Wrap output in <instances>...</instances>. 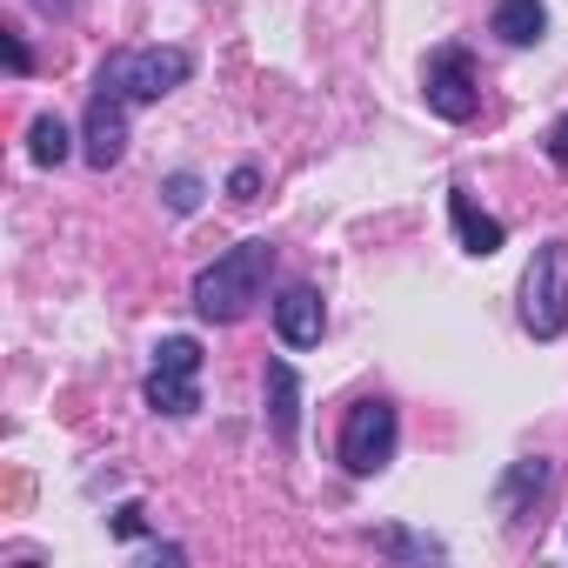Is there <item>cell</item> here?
<instances>
[{"mask_svg":"<svg viewBox=\"0 0 568 568\" xmlns=\"http://www.w3.org/2000/svg\"><path fill=\"white\" fill-rule=\"evenodd\" d=\"M267 267H274L267 241H234L227 254H214L194 274V315L201 322H241L261 302V288H267Z\"/></svg>","mask_w":568,"mask_h":568,"instance_id":"cell-1","label":"cell"},{"mask_svg":"<svg viewBox=\"0 0 568 568\" xmlns=\"http://www.w3.org/2000/svg\"><path fill=\"white\" fill-rule=\"evenodd\" d=\"M194 74V61H187V48H114L108 61H101V94H114V101H161V94H174L181 81Z\"/></svg>","mask_w":568,"mask_h":568,"instance_id":"cell-2","label":"cell"},{"mask_svg":"<svg viewBox=\"0 0 568 568\" xmlns=\"http://www.w3.org/2000/svg\"><path fill=\"white\" fill-rule=\"evenodd\" d=\"M521 328L535 342H555L568 328V241H541L521 274Z\"/></svg>","mask_w":568,"mask_h":568,"instance_id":"cell-3","label":"cell"},{"mask_svg":"<svg viewBox=\"0 0 568 568\" xmlns=\"http://www.w3.org/2000/svg\"><path fill=\"white\" fill-rule=\"evenodd\" d=\"M148 408H154V415H194V408H201V342H194V335H168V342L154 348Z\"/></svg>","mask_w":568,"mask_h":568,"instance_id":"cell-4","label":"cell"},{"mask_svg":"<svg viewBox=\"0 0 568 568\" xmlns=\"http://www.w3.org/2000/svg\"><path fill=\"white\" fill-rule=\"evenodd\" d=\"M395 442H402L395 402H355L348 422H342V468L348 475H375V468L395 462Z\"/></svg>","mask_w":568,"mask_h":568,"instance_id":"cell-5","label":"cell"},{"mask_svg":"<svg viewBox=\"0 0 568 568\" xmlns=\"http://www.w3.org/2000/svg\"><path fill=\"white\" fill-rule=\"evenodd\" d=\"M422 94H428V108H435L442 121H475L481 88H475V61H468V48H435L428 68H422Z\"/></svg>","mask_w":568,"mask_h":568,"instance_id":"cell-6","label":"cell"},{"mask_svg":"<svg viewBox=\"0 0 568 568\" xmlns=\"http://www.w3.org/2000/svg\"><path fill=\"white\" fill-rule=\"evenodd\" d=\"M121 108H128V101H114V94L94 88V101H88V148H81L94 168H114V161L128 154V114H121Z\"/></svg>","mask_w":568,"mask_h":568,"instance_id":"cell-7","label":"cell"},{"mask_svg":"<svg viewBox=\"0 0 568 568\" xmlns=\"http://www.w3.org/2000/svg\"><path fill=\"white\" fill-rule=\"evenodd\" d=\"M274 328H281V342H288V348H315V342H322V328H328V308H322V295L308 288V281L274 302Z\"/></svg>","mask_w":568,"mask_h":568,"instance_id":"cell-8","label":"cell"},{"mask_svg":"<svg viewBox=\"0 0 568 568\" xmlns=\"http://www.w3.org/2000/svg\"><path fill=\"white\" fill-rule=\"evenodd\" d=\"M448 221H455V234H462V247H468L475 261H488V254L501 247V221L481 214V207L468 201V187H448Z\"/></svg>","mask_w":568,"mask_h":568,"instance_id":"cell-9","label":"cell"},{"mask_svg":"<svg viewBox=\"0 0 568 568\" xmlns=\"http://www.w3.org/2000/svg\"><path fill=\"white\" fill-rule=\"evenodd\" d=\"M267 422L281 442H295V428H302V382L288 362H267Z\"/></svg>","mask_w":568,"mask_h":568,"instance_id":"cell-10","label":"cell"},{"mask_svg":"<svg viewBox=\"0 0 568 568\" xmlns=\"http://www.w3.org/2000/svg\"><path fill=\"white\" fill-rule=\"evenodd\" d=\"M495 34L508 48H535L548 34V8L541 0H495Z\"/></svg>","mask_w":568,"mask_h":568,"instance_id":"cell-11","label":"cell"},{"mask_svg":"<svg viewBox=\"0 0 568 568\" xmlns=\"http://www.w3.org/2000/svg\"><path fill=\"white\" fill-rule=\"evenodd\" d=\"M28 154H34L41 168H61V161L74 154V134H68V121H61V114H41V121L28 128Z\"/></svg>","mask_w":568,"mask_h":568,"instance_id":"cell-12","label":"cell"},{"mask_svg":"<svg viewBox=\"0 0 568 568\" xmlns=\"http://www.w3.org/2000/svg\"><path fill=\"white\" fill-rule=\"evenodd\" d=\"M161 194H168V207H174V214H194V207H201V181H194V174H168V187H161Z\"/></svg>","mask_w":568,"mask_h":568,"instance_id":"cell-13","label":"cell"},{"mask_svg":"<svg viewBox=\"0 0 568 568\" xmlns=\"http://www.w3.org/2000/svg\"><path fill=\"white\" fill-rule=\"evenodd\" d=\"M254 187H261L254 168H234V174H227V194H234V201H254Z\"/></svg>","mask_w":568,"mask_h":568,"instance_id":"cell-14","label":"cell"},{"mask_svg":"<svg viewBox=\"0 0 568 568\" xmlns=\"http://www.w3.org/2000/svg\"><path fill=\"white\" fill-rule=\"evenodd\" d=\"M114 535H128V541H134V535H148V521H141V508H134V501L114 515Z\"/></svg>","mask_w":568,"mask_h":568,"instance_id":"cell-15","label":"cell"},{"mask_svg":"<svg viewBox=\"0 0 568 568\" xmlns=\"http://www.w3.org/2000/svg\"><path fill=\"white\" fill-rule=\"evenodd\" d=\"M548 154H555V161H561V168H568V114H561V121H555V128H548Z\"/></svg>","mask_w":568,"mask_h":568,"instance_id":"cell-16","label":"cell"},{"mask_svg":"<svg viewBox=\"0 0 568 568\" xmlns=\"http://www.w3.org/2000/svg\"><path fill=\"white\" fill-rule=\"evenodd\" d=\"M8 74H28V48H21V34H8Z\"/></svg>","mask_w":568,"mask_h":568,"instance_id":"cell-17","label":"cell"},{"mask_svg":"<svg viewBox=\"0 0 568 568\" xmlns=\"http://www.w3.org/2000/svg\"><path fill=\"white\" fill-rule=\"evenodd\" d=\"M34 8H41V14H74L81 0H34Z\"/></svg>","mask_w":568,"mask_h":568,"instance_id":"cell-18","label":"cell"}]
</instances>
